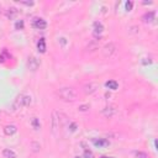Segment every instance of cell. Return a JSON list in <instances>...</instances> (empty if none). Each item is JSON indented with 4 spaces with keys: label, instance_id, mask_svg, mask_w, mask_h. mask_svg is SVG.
<instances>
[{
    "label": "cell",
    "instance_id": "24",
    "mask_svg": "<svg viewBox=\"0 0 158 158\" xmlns=\"http://www.w3.org/2000/svg\"><path fill=\"white\" fill-rule=\"evenodd\" d=\"M88 109H89V105H81V106L79 107V110H80V111H86Z\"/></svg>",
    "mask_w": 158,
    "mask_h": 158
},
{
    "label": "cell",
    "instance_id": "21",
    "mask_svg": "<svg viewBox=\"0 0 158 158\" xmlns=\"http://www.w3.org/2000/svg\"><path fill=\"white\" fill-rule=\"evenodd\" d=\"M136 158H148L144 152H136Z\"/></svg>",
    "mask_w": 158,
    "mask_h": 158
},
{
    "label": "cell",
    "instance_id": "22",
    "mask_svg": "<svg viewBox=\"0 0 158 158\" xmlns=\"http://www.w3.org/2000/svg\"><path fill=\"white\" fill-rule=\"evenodd\" d=\"M132 6H133V2L132 1H127L126 2V10L127 11H131L132 10Z\"/></svg>",
    "mask_w": 158,
    "mask_h": 158
},
{
    "label": "cell",
    "instance_id": "9",
    "mask_svg": "<svg viewBox=\"0 0 158 158\" xmlns=\"http://www.w3.org/2000/svg\"><path fill=\"white\" fill-rule=\"evenodd\" d=\"M116 109H115V106H106V107H104L102 109V115L104 116H106V117H111V116H114L115 114H116Z\"/></svg>",
    "mask_w": 158,
    "mask_h": 158
},
{
    "label": "cell",
    "instance_id": "10",
    "mask_svg": "<svg viewBox=\"0 0 158 158\" xmlns=\"http://www.w3.org/2000/svg\"><path fill=\"white\" fill-rule=\"evenodd\" d=\"M19 10L16 9V7H9L7 10H6V16H7V19H10V20H14V19H16L17 16H19Z\"/></svg>",
    "mask_w": 158,
    "mask_h": 158
},
{
    "label": "cell",
    "instance_id": "1",
    "mask_svg": "<svg viewBox=\"0 0 158 158\" xmlns=\"http://www.w3.org/2000/svg\"><path fill=\"white\" fill-rule=\"evenodd\" d=\"M58 96L64 101H74L77 99V90L70 86H63L57 91Z\"/></svg>",
    "mask_w": 158,
    "mask_h": 158
},
{
    "label": "cell",
    "instance_id": "27",
    "mask_svg": "<svg viewBox=\"0 0 158 158\" xmlns=\"http://www.w3.org/2000/svg\"><path fill=\"white\" fill-rule=\"evenodd\" d=\"M101 158H114V157H106V156H102Z\"/></svg>",
    "mask_w": 158,
    "mask_h": 158
},
{
    "label": "cell",
    "instance_id": "6",
    "mask_svg": "<svg viewBox=\"0 0 158 158\" xmlns=\"http://www.w3.org/2000/svg\"><path fill=\"white\" fill-rule=\"evenodd\" d=\"M40 64H41L40 59H37L36 57H28V59H27V67H28L30 70H32V72L37 70V68L40 67Z\"/></svg>",
    "mask_w": 158,
    "mask_h": 158
},
{
    "label": "cell",
    "instance_id": "14",
    "mask_svg": "<svg viewBox=\"0 0 158 158\" xmlns=\"http://www.w3.org/2000/svg\"><path fill=\"white\" fill-rule=\"evenodd\" d=\"M37 49L40 53H46V41L44 38H40L37 42Z\"/></svg>",
    "mask_w": 158,
    "mask_h": 158
},
{
    "label": "cell",
    "instance_id": "2",
    "mask_svg": "<svg viewBox=\"0 0 158 158\" xmlns=\"http://www.w3.org/2000/svg\"><path fill=\"white\" fill-rule=\"evenodd\" d=\"M31 101H32V99H31V96H30V95L20 94V95L15 99V101H14V104H12V110L15 111V110H19V109H21V107L30 106Z\"/></svg>",
    "mask_w": 158,
    "mask_h": 158
},
{
    "label": "cell",
    "instance_id": "3",
    "mask_svg": "<svg viewBox=\"0 0 158 158\" xmlns=\"http://www.w3.org/2000/svg\"><path fill=\"white\" fill-rule=\"evenodd\" d=\"M101 52H102V56H104L105 58H109V57H111V56L114 54V52H115V44H114L112 42H109V43H106V44L102 47Z\"/></svg>",
    "mask_w": 158,
    "mask_h": 158
},
{
    "label": "cell",
    "instance_id": "7",
    "mask_svg": "<svg viewBox=\"0 0 158 158\" xmlns=\"http://www.w3.org/2000/svg\"><path fill=\"white\" fill-rule=\"evenodd\" d=\"M52 133L56 135L57 133V130L59 128V116L57 114V111H53L52 112Z\"/></svg>",
    "mask_w": 158,
    "mask_h": 158
},
{
    "label": "cell",
    "instance_id": "8",
    "mask_svg": "<svg viewBox=\"0 0 158 158\" xmlns=\"http://www.w3.org/2000/svg\"><path fill=\"white\" fill-rule=\"evenodd\" d=\"M32 26L37 30H44L47 27V22H46V20H43L41 17H36L32 21Z\"/></svg>",
    "mask_w": 158,
    "mask_h": 158
},
{
    "label": "cell",
    "instance_id": "15",
    "mask_svg": "<svg viewBox=\"0 0 158 158\" xmlns=\"http://www.w3.org/2000/svg\"><path fill=\"white\" fill-rule=\"evenodd\" d=\"M2 156H4L5 158H17L16 153H15L12 149H10V148H5V149H2Z\"/></svg>",
    "mask_w": 158,
    "mask_h": 158
},
{
    "label": "cell",
    "instance_id": "23",
    "mask_svg": "<svg viewBox=\"0 0 158 158\" xmlns=\"http://www.w3.org/2000/svg\"><path fill=\"white\" fill-rule=\"evenodd\" d=\"M19 2L22 4V5H26V6H32L35 4L33 1H20V0H19Z\"/></svg>",
    "mask_w": 158,
    "mask_h": 158
},
{
    "label": "cell",
    "instance_id": "25",
    "mask_svg": "<svg viewBox=\"0 0 158 158\" xmlns=\"http://www.w3.org/2000/svg\"><path fill=\"white\" fill-rule=\"evenodd\" d=\"M77 130V125L75 123H70V131H75Z\"/></svg>",
    "mask_w": 158,
    "mask_h": 158
},
{
    "label": "cell",
    "instance_id": "11",
    "mask_svg": "<svg viewBox=\"0 0 158 158\" xmlns=\"http://www.w3.org/2000/svg\"><path fill=\"white\" fill-rule=\"evenodd\" d=\"M154 16H156V12H154V11H149V12H146V14L142 16V20H143V22H146V23H151V22H153Z\"/></svg>",
    "mask_w": 158,
    "mask_h": 158
},
{
    "label": "cell",
    "instance_id": "28",
    "mask_svg": "<svg viewBox=\"0 0 158 158\" xmlns=\"http://www.w3.org/2000/svg\"><path fill=\"white\" fill-rule=\"evenodd\" d=\"M75 158H80V157H75Z\"/></svg>",
    "mask_w": 158,
    "mask_h": 158
},
{
    "label": "cell",
    "instance_id": "12",
    "mask_svg": "<svg viewBox=\"0 0 158 158\" xmlns=\"http://www.w3.org/2000/svg\"><path fill=\"white\" fill-rule=\"evenodd\" d=\"M16 131H17V127H16L15 125H6V126L4 127V133H5L6 136H11V135L16 133Z\"/></svg>",
    "mask_w": 158,
    "mask_h": 158
},
{
    "label": "cell",
    "instance_id": "17",
    "mask_svg": "<svg viewBox=\"0 0 158 158\" xmlns=\"http://www.w3.org/2000/svg\"><path fill=\"white\" fill-rule=\"evenodd\" d=\"M31 125H32V127H33L36 131H38V130L41 128V122H40V120H38V117H32V118H31Z\"/></svg>",
    "mask_w": 158,
    "mask_h": 158
},
{
    "label": "cell",
    "instance_id": "16",
    "mask_svg": "<svg viewBox=\"0 0 158 158\" xmlns=\"http://www.w3.org/2000/svg\"><path fill=\"white\" fill-rule=\"evenodd\" d=\"M105 86L109 88L110 90H116V89L118 88V84H117L116 80H109V81L105 83Z\"/></svg>",
    "mask_w": 158,
    "mask_h": 158
},
{
    "label": "cell",
    "instance_id": "20",
    "mask_svg": "<svg viewBox=\"0 0 158 158\" xmlns=\"http://www.w3.org/2000/svg\"><path fill=\"white\" fill-rule=\"evenodd\" d=\"M84 157H85V158H94V154H93L91 151H89V149H84Z\"/></svg>",
    "mask_w": 158,
    "mask_h": 158
},
{
    "label": "cell",
    "instance_id": "13",
    "mask_svg": "<svg viewBox=\"0 0 158 158\" xmlns=\"http://www.w3.org/2000/svg\"><path fill=\"white\" fill-rule=\"evenodd\" d=\"M93 143L96 146V147H107L109 146V141L106 139V138H99V139H96V138H94L93 139Z\"/></svg>",
    "mask_w": 158,
    "mask_h": 158
},
{
    "label": "cell",
    "instance_id": "19",
    "mask_svg": "<svg viewBox=\"0 0 158 158\" xmlns=\"http://www.w3.org/2000/svg\"><path fill=\"white\" fill-rule=\"evenodd\" d=\"M15 28L16 30H22L23 28V21L22 20H17L15 23Z\"/></svg>",
    "mask_w": 158,
    "mask_h": 158
},
{
    "label": "cell",
    "instance_id": "18",
    "mask_svg": "<svg viewBox=\"0 0 158 158\" xmlns=\"http://www.w3.org/2000/svg\"><path fill=\"white\" fill-rule=\"evenodd\" d=\"M31 149L37 153V152H40V149H41V144H40L38 142H35V141H33V142H31Z\"/></svg>",
    "mask_w": 158,
    "mask_h": 158
},
{
    "label": "cell",
    "instance_id": "5",
    "mask_svg": "<svg viewBox=\"0 0 158 158\" xmlns=\"http://www.w3.org/2000/svg\"><path fill=\"white\" fill-rule=\"evenodd\" d=\"M93 35H94V37L95 38H100V35L102 33V31H104V25L101 23V22H99V21H95L94 23H93Z\"/></svg>",
    "mask_w": 158,
    "mask_h": 158
},
{
    "label": "cell",
    "instance_id": "4",
    "mask_svg": "<svg viewBox=\"0 0 158 158\" xmlns=\"http://www.w3.org/2000/svg\"><path fill=\"white\" fill-rule=\"evenodd\" d=\"M98 89H99V84H98V83H95V81H90V83H88V84H85V85H84L83 91H84L86 95H90V94L95 93Z\"/></svg>",
    "mask_w": 158,
    "mask_h": 158
},
{
    "label": "cell",
    "instance_id": "26",
    "mask_svg": "<svg viewBox=\"0 0 158 158\" xmlns=\"http://www.w3.org/2000/svg\"><path fill=\"white\" fill-rule=\"evenodd\" d=\"M2 36H4V32H2V31H1V30H0V38H1V37H2Z\"/></svg>",
    "mask_w": 158,
    "mask_h": 158
}]
</instances>
